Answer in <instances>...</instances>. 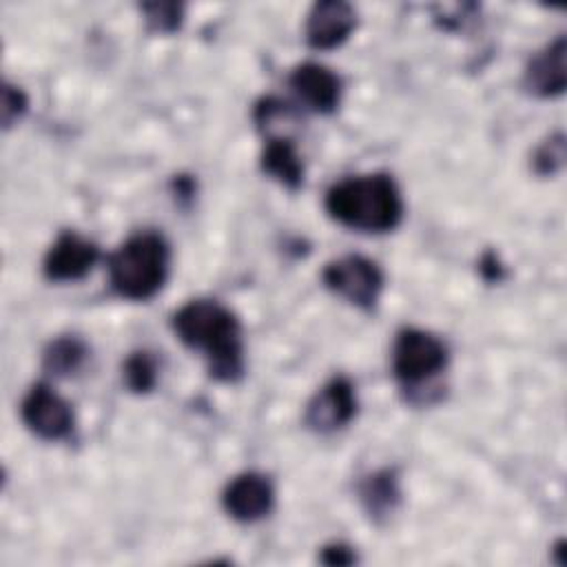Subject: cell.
<instances>
[{"label":"cell","instance_id":"6da1fadb","mask_svg":"<svg viewBox=\"0 0 567 567\" xmlns=\"http://www.w3.org/2000/svg\"><path fill=\"white\" fill-rule=\"evenodd\" d=\"M175 334L204 352L208 372L219 381H235L244 372V343L237 317L210 299H193L173 315Z\"/></svg>","mask_w":567,"mask_h":567},{"label":"cell","instance_id":"7a4b0ae2","mask_svg":"<svg viewBox=\"0 0 567 567\" xmlns=\"http://www.w3.org/2000/svg\"><path fill=\"white\" fill-rule=\"evenodd\" d=\"M328 215L346 228L361 233H388L403 217L396 182L388 173L346 177L326 193Z\"/></svg>","mask_w":567,"mask_h":567},{"label":"cell","instance_id":"3957f363","mask_svg":"<svg viewBox=\"0 0 567 567\" xmlns=\"http://www.w3.org/2000/svg\"><path fill=\"white\" fill-rule=\"evenodd\" d=\"M168 261L171 250L162 235L137 233L109 257V281L120 297L144 301L164 286Z\"/></svg>","mask_w":567,"mask_h":567},{"label":"cell","instance_id":"277c9868","mask_svg":"<svg viewBox=\"0 0 567 567\" xmlns=\"http://www.w3.org/2000/svg\"><path fill=\"white\" fill-rule=\"evenodd\" d=\"M447 365V348L432 332L405 328L396 334L392 348V370L403 385H419Z\"/></svg>","mask_w":567,"mask_h":567},{"label":"cell","instance_id":"5b68a950","mask_svg":"<svg viewBox=\"0 0 567 567\" xmlns=\"http://www.w3.org/2000/svg\"><path fill=\"white\" fill-rule=\"evenodd\" d=\"M321 279L328 290L363 310L374 308L383 290L381 268L363 255H346L330 261L323 268Z\"/></svg>","mask_w":567,"mask_h":567},{"label":"cell","instance_id":"8992f818","mask_svg":"<svg viewBox=\"0 0 567 567\" xmlns=\"http://www.w3.org/2000/svg\"><path fill=\"white\" fill-rule=\"evenodd\" d=\"M24 425L44 441H60L73 430L71 405L47 383H35L22 399Z\"/></svg>","mask_w":567,"mask_h":567},{"label":"cell","instance_id":"52a82bcc","mask_svg":"<svg viewBox=\"0 0 567 567\" xmlns=\"http://www.w3.org/2000/svg\"><path fill=\"white\" fill-rule=\"evenodd\" d=\"M97 259L100 250L91 239L73 230H64L47 250L42 270L51 281H78L91 272Z\"/></svg>","mask_w":567,"mask_h":567},{"label":"cell","instance_id":"ba28073f","mask_svg":"<svg viewBox=\"0 0 567 567\" xmlns=\"http://www.w3.org/2000/svg\"><path fill=\"white\" fill-rule=\"evenodd\" d=\"M357 414V394L346 377L330 379L306 405V425L315 432H334Z\"/></svg>","mask_w":567,"mask_h":567},{"label":"cell","instance_id":"9c48e42d","mask_svg":"<svg viewBox=\"0 0 567 567\" xmlns=\"http://www.w3.org/2000/svg\"><path fill=\"white\" fill-rule=\"evenodd\" d=\"M275 503V489L268 476L257 472H244L235 476L224 494L221 505L226 514L239 523H255L264 518Z\"/></svg>","mask_w":567,"mask_h":567},{"label":"cell","instance_id":"30bf717a","mask_svg":"<svg viewBox=\"0 0 567 567\" xmlns=\"http://www.w3.org/2000/svg\"><path fill=\"white\" fill-rule=\"evenodd\" d=\"M357 27V13L348 2L323 0L317 2L306 18V42L312 49H334L348 40Z\"/></svg>","mask_w":567,"mask_h":567},{"label":"cell","instance_id":"8fae6325","mask_svg":"<svg viewBox=\"0 0 567 567\" xmlns=\"http://www.w3.org/2000/svg\"><path fill=\"white\" fill-rule=\"evenodd\" d=\"M290 86L299 100L317 111L332 113L341 100V80L328 66L317 62H303L290 73Z\"/></svg>","mask_w":567,"mask_h":567},{"label":"cell","instance_id":"7c38bea8","mask_svg":"<svg viewBox=\"0 0 567 567\" xmlns=\"http://www.w3.org/2000/svg\"><path fill=\"white\" fill-rule=\"evenodd\" d=\"M525 89L538 97H554L565 91V38H556L536 53L525 69Z\"/></svg>","mask_w":567,"mask_h":567},{"label":"cell","instance_id":"4fadbf2b","mask_svg":"<svg viewBox=\"0 0 567 567\" xmlns=\"http://www.w3.org/2000/svg\"><path fill=\"white\" fill-rule=\"evenodd\" d=\"M261 168L286 188H299L303 182V162L295 148L292 137L266 140L261 153Z\"/></svg>","mask_w":567,"mask_h":567},{"label":"cell","instance_id":"5bb4252c","mask_svg":"<svg viewBox=\"0 0 567 567\" xmlns=\"http://www.w3.org/2000/svg\"><path fill=\"white\" fill-rule=\"evenodd\" d=\"M361 501L370 516H388L399 503V485L394 472L381 470L370 474L361 485Z\"/></svg>","mask_w":567,"mask_h":567},{"label":"cell","instance_id":"9a60e30c","mask_svg":"<svg viewBox=\"0 0 567 567\" xmlns=\"http://www.w3.org/2000/svg\"><path fill=\"white\" fill-rule=\"evenodd\" d=\"M86 354H89V350L82 339L58 337L47 346V350L42 354V363H44L47 372H51L55 377H69L82 368Z\"/></svg>","mask_w":567,"mask_h":567},{"label":"cell","instance_id":"2e32d148","mask_svg":"<svg viewBox=\"0 0 567 567\" xmlns=\"http://www.w3.org/2000/svg\"><path fill=\"white\" fill-rule=\"evenodd\" d=\"M124 383L128 390L133 392H151L155 388V381H157V363L155 359L151 357V352L146 350H140V352H133L126 361H124Z\"/></svg>","mask_w":567,"mask_h":567},{"label":"cell","instance_id":"e0dca14e","mask_svg":"<svg viewBox=\"0 0 567 567\" xmlns=\"http://www.w3.org/2000/svg\"><path fill=\"white\" fill-rule=\"evenodd\" d=\"M146 22L153 31L159 33H171L179 27L182 22V4L175 2H153V4H144L142 7Z\"/></svg>","mask_w":567,"mask_h":567},{"label":"cell","instance_id":"ac0fdd59","mask_svg":"<svg viewBox=\"0 0 567 567\" xmlns=\"http://www.w3.org/2000/svg\"><path fill=\"white\" fill-rule=\"evenodd\" d=\"M565 162V137L558 133L549 140H545L534 155V168L540 175H551L556 173Z\"/></svg>","mask_w":567,"mask_h":567},{"label":"cell","instance_id":"d6986e66","mask_svg":"<svg viewBox=\"0 0 567 567\" xmlns=\"http://www.w3.org/2000/svg\"><path fill=\"white\" fill-rule=\"evenodd\" d=\"M24 111H27V95L22 93V89L4 84V91H2V124L9 128L16 120L22 117Z\"/></svg>","mask_w":567,"mask_h":567},{"label":"cell","instance_id":"ffe728a7","mask_svg":"<svg viewBox=\"0 0 567 567\" xmlns=\"http://www.w3.org/2000/svg\"><path fill=\"white\" fill-rule=\"evenodd\" d=\"M319 560L326 563V565H352L357 560V556H354V551L348 545L332 543V545H326L321 549Z\"/></svg>","mask_w":567,"mask_h":567}]
</instances>
